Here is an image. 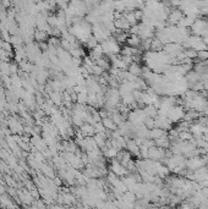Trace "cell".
Returning a JSON list of instances; mask_svg holds the SVG:
<instances>
[{"mask_svg": "<svg viewBox=\"0 0 208 209\" xmlns=\"http://www.w3.org/2000/svg\"><path fill=\"white\" fill-rule=\"evenodd\" d=\"M110 169H112V174H114L115 176H123L126 172V168L118 160H113Z\"/></svg>", "mask_w": 208, "mask_h": 209, "instance_id": "obj_1", "label": "cell"}, {"mask_svg": "<svg viewBox=\"0 0 208 209\" xmlns=\"http://www.w3.org/2000/svg\"><path fill=\"white\" fill-rule=\"evenodd\" d=\"M102 124H103V126L106 127V130L108 129V130H110V131H115L117 130V125H115V122L110 119V118H103L102 119Z\"/></svg>", "mask_w": 208, "mask_h": 209, "instance_id": "obj_2", "label": "cell"}, {"mask_svg": "<svg viewBox=\"0 0 208 209\" xmlns=\"http://www.w3.org/2000/svg\"><path fill=\"white\" fill-rule=\"evenodd\" d=\"M126 147H127V149H129L130 154H138L140 148H138V146L136 144V142H134V141H129V142H126Z\"/></svg>", "mask_w": 208, "mask_h": 209, "instance_id": "obj_3", "label": "cell"}, {"mask_svg": "<svg viewBox=\"0 0 208 209\" xmlns=\"http://www.w3.org/2000/svg\"><path fill=\"white\" fill-rule=\"evenodd\" d=\"M126 42L129 43V45H130L131 48H134V47H136V45H138V44L141 43V39H140V37H137V36L135 34V36H131V37H129Z\"/></svg>", "mask_w": 208, "mask_h": 209, "instance_id": "obj_4", "label": "cell"}]
</instances>
